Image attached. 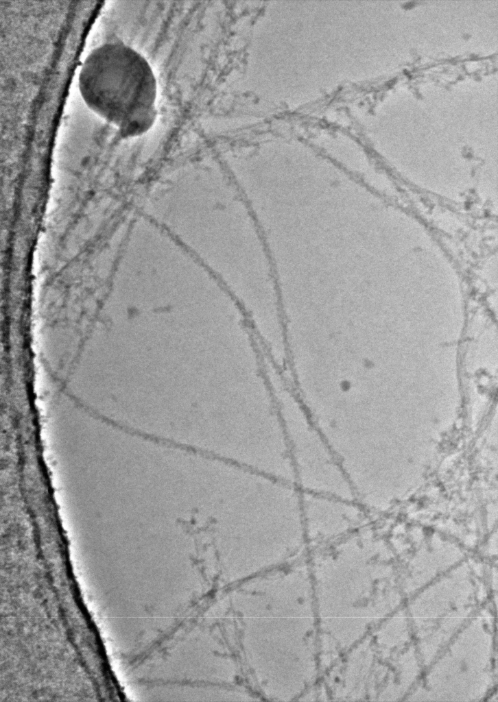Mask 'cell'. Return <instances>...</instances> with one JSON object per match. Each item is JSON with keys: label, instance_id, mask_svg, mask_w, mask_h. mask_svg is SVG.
<instances>
[{"label": "cell", "instance_id": "2", "mask_svg": "<svg viewBox=\"0 0 498 702\" xmlns=\"http://www.w3.org/2000/svg\"><path fill=\"white\" fill-rule=\"evenodd\" d=\"M283 426L298 489L342 498L347 496L342 467L314 423L289 417Z\"/></svg>", "mask_w": 498, "mask_h": 702}, {"label": "cell", "instance_id": "1", "mask_svg": "<svg viewBox=\"0 0 498 702\" xmlns=\"http://www.w3.org/2000/svg\"><path fill=\"white\" fill-rule=\"evenodd\" d=\"M78 86L86 106L124 138L144 134L156 121L154 71L141 53L122 42L92 49L81 66Z\"/></svg>", "mask_w": 498, "mask_h": 702}, {"label": "cell", "instance_id": "3", "mask_svg": "<svg viewBox=\"0 0 498 702\" xmlns=\"http://www.w3.org/2000/svg\"><path fill=\"white\" fill-rule=\"evenodd\" d=\"M342 498L301 492V510L306 540L330 541L348 525L349 510Z\"/></svg>", "mask_w": 498, "mask_h": 702}]
</instances>
